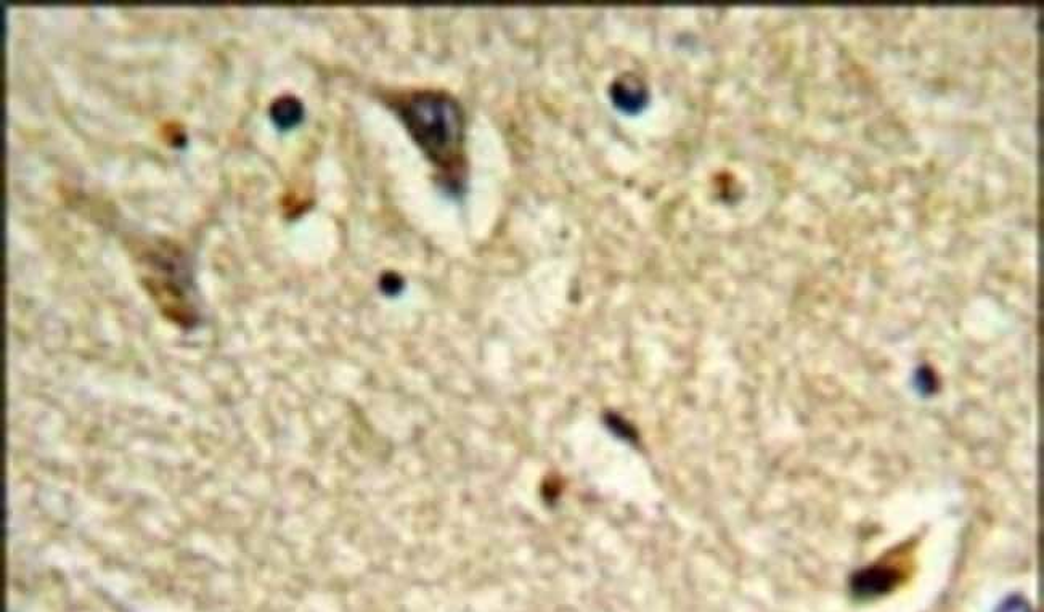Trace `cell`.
Instances as JSON below:
<instances>
[{"label": "cell", "instance_id": "cell-1", "mask_svg": "<svg viewBox=\"0 0 1044 612\" xmlns=\"http://www.w3.org/2000/svg\"><path fill=\"white\" fill-rule=\"evenodd\" d=\"M400 116L413 139L437 164L458 160L463 116L458 103L439 92H415L400 103Z\"/></svg>", "mask_w": 1044, "mask_h": 612}, {"label": "cell", "instance_id": "cell-2", "mask_svg": "<svg viewBox=\"0 0 1044 612\" xmlns=\"http://www.w3.org/2000/svg\"><path fill=\"white\" fill-rule=\"evenodd\" d=\"M270 118L278 127H293L302 118V105L298 98L291 95L275 98L270 107Z\"/></svg>", "mask_w": 1044, "mask_h": 612}]
</instances>
